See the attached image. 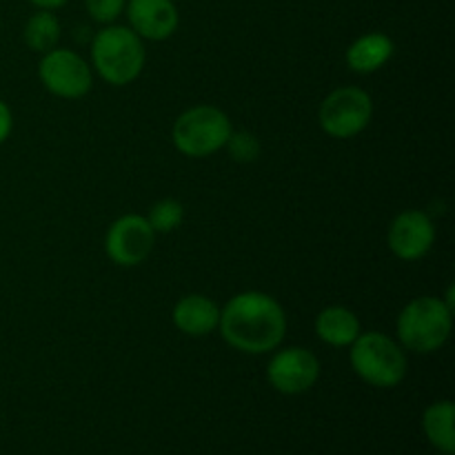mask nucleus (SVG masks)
I'll use <instances>...</instances> for the list:
<instances>
[{"label":"nucleus","mask_w":455,"mask_h":455,"mask_svg":"<svg viewBox=\"0 0 455 455\" xmlns=\"http://www.w3.org/2000/svg\"><path fill=\"white\" fill-rule=\"evenodd\" d=\"M22 38H25V44L31 52H52V49H56L58 40H60V20L49 9H40L27 20Z\"/></svg>","instance_id":"dca6fc26"},{"label":"nucleus","mask_w":455,"mask_h":455,"mask_svg":"<svg viewBox=\"0 0 455 455\" xmlns=\"http://www.w3.org/2000/svg\"><path fill=\"white\" fill-rule=\"evenodd\" d=\"M315 333L323 342L331 347H351L360 336V320L347 307H327L315 318Z\"/></svg>","instance_id":"4468645a"},{"label":"nucleus","mask_w":455,"mask_h":455,"mask_svg":"<svg viewBox=\"0 0 455 455\" xmlns=\"http://www.w3.org/2000/svg\"><path fill=\"white\" fill-rule=\"evenodd\" d=\"M127 18L140 38L167 40L178 29V9L173 0H129Z\"/></svg>","instance_id":"9b49d317"},{"label":"nucleus","mask_w":455,"mask_h":455,"mask_svg":"<svg viewBox=\"0 0 455 455\" xmlns=\"http://www.w3.org/2000/svg\"><path fill=\"white\" fill-rule=\"evenodd\" d=\"M27 3L36 4V7H38V9H49V12H52V9L62 7V4H65L67 0H27Z\"/></svg>","instance_id":"412c9836"},{"label":"nucleus","mask_w":455,"mask_h":455,"mask_svg":"<svg viewBox=\"0 0 455 455\" xmlns=\"http://www.w3.org/2000/svg\"><path fill=\"white\" fill-rule=\"evenodd\" d=\"M227 151L235 163H253L260 156V142L251 132H231L227 140Z\"/></svg>","instance_id":"a211bd4d"},{"label":"nucleus","mask_w":455,"mask_h":455,"mask_svg":"<svg viewBox=\"0 0 455 455\" xmlns=\"http://www.w3.org/2000/svg\"><path fill=\"white\" fill-rule=\"evenodd\" d=\"M440 455H444V453H440Z\"/></svg>","instance_id":"4be33fe9"},{"label":"nucleus","mask_w":455,"mask_h":455,"mask_svg":"<svg viewBox=\"0 0 455 455\" xmlns=\"http://www.w3.org/2000/svg\"><path fill=\"white\" fill-rule=\"evenodd\" d=\"M89 16L102 25H111L123 13L127 0H84Z\"/></svg>","instance_id":"6ab92c4d"},{"label":"nucleus","mask_w":455,"mask_h":455,"mask_svg":"<svg viewBox=\"0 0 455 455\" xmlns=\"http://www.w3.org/2000/svg\"><path fill=\"white\" fill-rule=\"evenodd\" d=\"M182 220H185V207L173 198L158 200L147 213V222L156 234H172L182 225Z\"/></svg>","instance_id":"f3484780"},{"label":"nucleus","mask_w":455,"mask_h":455,"mask_svg":"<svg viewBox=\"0 0 455 455\" xmlns=\"http://www.w3.org/2000/svg\"><path fill=\"white\" fill-rule=\"evenodd\" d=\"M373 116V102L364 89L338 87L320 105V127L327 136L347 140L367 129Z\"/></svg>","instance_id":"423d86ee"},{"label":"nucleus","mask_w":455,"mask_h":455,"mask_svg":"<svg viewBox=\"0 0 455 455\" xmlns=\"http://www.w3.org/2000/svg\"><path fill=\"white\" fill-rule=\"evenodd\" d=\"M394 40L380 31H371V34L360 36L354 40L349 49H347V65L355 74H373L394 56Z\"/></svg>","instance_id":"ddd939ff"},{"label":"nucleus","mask_w":455,"mask_h":455,"mask_svg":"<svg viewBox=\"0 0 455 455\" xmlns=\"http://www.w3.org/2000/svg\"><path fill=\"white\" fill-rule=\"evenodd\" d=\"M145 44L132 27L107 25L93 36V67L100 78L114 87L133 83L145 67Z\"/></svg>","instance_id":"f03ea898"},{"label":"nucleus","mask_w":455,"mask_h":455,"mask_svg":"<svg viewBox=\"0 0 455 455\" xmlns=\"http://www.w3.org/2000/svg\"><path fill=\"white\" fill-rule=\"evenodd\" d=\"M13 129V116H12V109H9V105L4 100H0V145L3 142H7L9 133H12Z\"/></svg>","instance_id":"aec40b11"},{"label":"nucleus","mask_w":455,"mask_h":455,"mask_svg":"<svg viewBox=\"0 0 455 455\" xmlns=\"http://www.w3.org/2000/svg\"><path fill=\"white\" fill-rule=\"evenodd\" d=\"M222 340L249 355L278 349L287 333V315L275 298L262 291H243L220 309Z\"/></svg>","instance_id":"f257e3e1"},{"label":"nucleus","mask_w":455,"mask_h":455,"mask_svg":"<svg viewBox=\"0 0 455 455\" xmlns=\"http://www.w3.org/2000/svg\"><path fill=\"white\" fill-rule=\"evenodd\" d=\"M455 407L451 400H440L427 407L425 416H422V427L429 438V443L438 449L440 453L453 455L455 453Z\"/></svg>","instance_id":"2eb2a0df"},{"label":"nucleus","mask_w":455,"mask_h":455,"mask_svg":"<svg viewBox=\"0 0 455 455\" xmlns=\"http://www.w3.org/2000/svg\"><path fill=\"white\" fill-rule=\"evenodd\" d=\"M320 378V363L305 347H287L271 358L267 380L278 394L298 395L309 391Z\"/></svg>","instance_id":"1a4fd4ad"},{"label":"nucleus","mask_w":455,"mask_h":455,"mask_svg":"<svg viewBox=\"0 0 455 455\" xmlns=\"http://www.w3.org/2000/svg\"><path fill=\"white\" fill-rule=\"evenodd\" d=\"M38 76L43 87L58 98H83L89 93L93 84L92 67L84 62L71 49H52L43 53V60L38 65Z\"/></svg>","instance_id":"0eeeda50"},{"label":"nucleus","mask_w":455,"mask_h":455,"mask_svg":"<svg viewBox=\"0 0 455 455\" xmlns=\"http://www.w3.org/2000/svg\"><path fill=\"white\" fill-rule=\"evenodd\" d=\"M156 244V231L145 216L127 213L111 222L105 238V251L118 267H138L151 256Z\"/></svg>","instance_id":"6e6552de"},{"label":"nucleus","mask_w":455,"mask_h":455,"mask_svg":"<svg viewBox=\"0 0 455 455\" xmlns=\"http://www.w3.org/2000/svg\"><path fill=\"white\" fill-rule=\"evenodd\" d=\"M349 363L360 380L376 389L398 387L407 376V355L403 347L380 331L360 333L351 342Z\"/></svg>","instance_id":"20e7f679"},{"label":"nucleus","mask_w":455,"mask_h":455,"mask_svg":"<svg viewBox=\"0 0 455 455\" xmlns=\"http://www.w3.org/2000/svg\"><path fill=\"white\" fill-rule=\"evenodd\" d=\"M231 132L234 127L225 111L213 105H198L178 116L172 127V142L182 156L207 158L225 149Z\"/></svg>","instance_id":"39448f33"},{"label":"nucleus","mask_w":455,"mask_h":455,"mask_svg":"<svg viewBox=\"0 0 455 455\" xmlns=\"http://www.w3.org/2000/svg\"><path fill=\"white\" fill-rule=\"evenodd\" d=\"M453 311L444 300L422 296L409 302L398 315L395 331L404 349L413 354H434L451 336Z\"/></svg>","instance_id":"7ed1b4c3"},{"label":"nucleus","mask_w":455,"mask_h":455,"mask_svg":"<svg viewBox=\"0 0 455 455\" xmlns=\"http://www.w3.org/2000/svg\"><path fill=\"white\" fill-rule=\"evenodd\" d=\"M391 253L404 262L425 258L435 243V227L420 209H409L394 218L387 234Z\"/></svg>","instance_id":"9d476101"},{"label":"nucleus","mask_w":455,"mask_h":455,"mask_svg":"<svg viewBox=\"0 0 455 455\" xmlns=\"http://www.w3.org/2000/svg\"><path fill=\"white\" fill-rule=\"evenodd\" d=\"M172 320L178 331L187 333L191 338H203L218 329V323H220V307L212 298L200 296V293H189V296L180 298L176 302Z\"/></svg>","instance_id":"f8f14e48"}]
</instances>
